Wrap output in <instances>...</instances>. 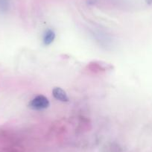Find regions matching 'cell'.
Returning <instances> with one entry per match:
<instances>
[{
  "mask_svg": "<svg viewBox=\"0 0 152 152\" xmlns=\"http://www.w3.org/2000/svg\"><path fill=\"white\" fill-rule=\"evenodd\" d=\"M49 105L50 103L49 99L43 95H39L31 101L28 107L34 110H42L49 107Z\"/></svg>",
  "mask_w": 152,
  "mask_h": 152,
  "instance_id": "6da1fadb",
  "label": "cell"
},
{
  "mask_svg": "<svg viewBox=\"0 0 152 152\" xmlns=\"http://www.w3.org/2000/svg\"><path fill=\"white\" fill-rule=\"evenodd\" d=\"M52 94L55 99L63 102H66L69 101V97L66 93L61 87H55L52 90Z\"/></svg>",
  "mask_w": 152,
  "mask_h": 152,
  "instance_id": "7a4b0ae2",
  "label": "cell"
},
{
  "mask_svg": "<svg viewBox=\"0 0 152 152\" xmlns=\"http://www.w3.org/2000/svg\"><path fill=\"white\" fill-rule=\"evenodd\" d=\"M55 36L56 35H55V31L52 29H48L47 31H46L43 40L45 46H49V45L52 44L55 40Z\"/></svg>",
  "mask_w": 152,
  "mask_h": 152,
  "instance_id": "3957f363",
  "label": "cell"
},
{
  "mask_svg": "<svg viewBox=\"0 0 152 152\" xmlns=\"http://www.w3.org/2000/svg\"><path fill=\"white\" fill-rule=\"evenodd\" d=\"M8 0H0V11H6L8 8Z\"/></svg>",
  "mask_w": 152,
  "mask_h": 152,
  "instance_id": "277c9868",
  "label": "cell"
},
{
  "mask_svg": "<svg viewBox=\"0 0 152 152\" xmlns=\"http://www.w3.org/2000/svg\"><path fill=\"white\" fill-rule=\"evenodd\" d=\"M146 3L148 4V5H151L152 4V0H145Z\"/></svg>",
  "mask_w": 152,
  "mask_h": 152,
  "instance_id": "5b68a950",
  "label": "cell"
}]
</instances>
